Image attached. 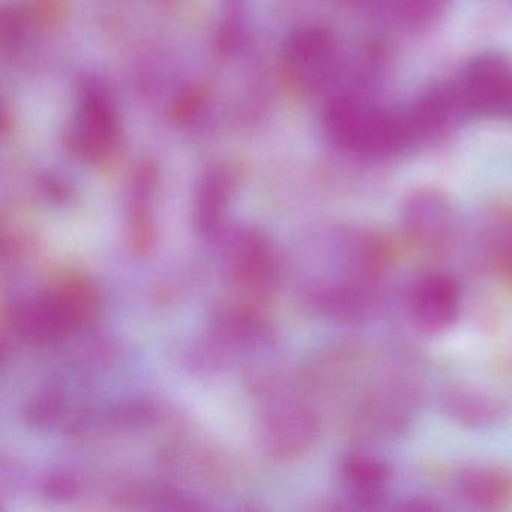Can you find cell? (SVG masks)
Wrapping results in <instances>:
<instances>
[{
  "label": "cell",
  "mask_w": 512,
  "mask_h": 512,
  "mask_svg": "<svg viewBox=\"0 0 512 512\" xmlns=\"http://www.w3.org/2000/svg\"><path fill=\"white\" fill-rule=\"evenodd\" d=\"M329 269L311 284L310 298L325 316L343 322L367 317L379 304L389 265V247L380 233L341 227L325 235Z\"/></svg>",
  "instance_id": "cell-1"
},
{
  "label": "cell",
  "mask_w": 512,
  "mask_h": 512,
  "mask_svg": "<svg viewBox=\"0 0 512 512\" xmlns=\"http://www.w3.org/2000/svg\"><path fill=\"white\" fill-rule=\"evenodd\" d=\"M323 125L332 143L350 154H392L413 142L406 113L383 109L355 91L331 97L323 112Z\"/></svg>",
  "instance_id": "cell-2"
},
{
  "label": "cell",
  "mask_w": 512,
  "mask_h": 512,
  "mask_svg": "<svg viewBox=\"0 0 512 512\" xmlns=\"http://www.w3.org/2000/svg\"><path fill=\"white\" fill-rule=\"evenodd\" d=\"M95 307L94 287L73 278L46 295L20 302L13 311V326L26 340L50 343L91 319Z\"/></svg>",
  "instance_id": "cell-3"
},
{
  "label": "cell",
  "mask_w": 512,
  "mask_h": 512,
  "mask_svg": "<svg viewBox=\"0 0 512 512\" xmlns=\"http://www.w3.org/2000/svg\"><path fill=\"white\" fill-rule=\"evenodd\" d=\"M121 142V116L107 86L86 77L77 89L76 107L67 131V148L83 163L109 160Z\"/></svg>",
  "instance_id": "cell-4"
},
{
  "label": "cell",
  "mask_w": 512,
  "mask_h": 512,
  "mask_svg": "<svg viewBox=\"0 0 512 512\" xmlns=\"http://www.w3.org/2000/svg\"><path fill=\"white\" fill-rule=\"evenodd\" d=\"M337 38L323 26H302L286 38L281 70L287 82L302 94H316L331 85L340 71Z\"/></svg>",
  "instance_id": "cell-5"
},
{
  "label": "cell",
  "mask_w": 512,
  "mask_h": 512,
  "mask_svg": "<svg viewBox=\"0 0 512 512\" xmlns=\"http://www.w3.org/2000/svg\"><path fill=\"white\" fill-rule=\"evenodd\" d=\"M406 305L416 329L428 335L443 334L460 319V284L446 272H427L413 281Z\"/></svg>",
  "instance_id": "cell-6"
},
{
  "label": "cell",
  "mask_w": 512,
  "mask_h": 512,
  "mask_svg": "<svg viewBox=\"0 0 512 512\" xmlns=\"http://www.w3.org/2000/svg\"><path fill=\"white\" fill-rule=\"evenodd\" d=\"M401 232L419 250L442 251L455 235L451 203L440 191L424 188L404 200L400 212Z\"/></svg>",
  "instance_id": "cell-7"
},
{
  "label": "cell",
  "mask_w": 512,
  "mask_h": 512,
  "mask_svg": "<svg viewBox=\"0 0 512 512\" xmlns=\"http://www.w3.org/2000/svg\"><path fill=\"white\" fill-rule=\"evenodd\" d=\"M454 88L461 109L505 116L512 100V67L500 56H479Z\"/></svg>",
  "instance_id": "cell-8"
},
{
  "label": "cell",
  "mask_w": 512,
  "mask_h": 512,
  "mask_svg": "<svg viewBox=\"0 0 512 512\" xmlns=\"http://www.w3.org/2000/svg\"><path fill=\"white\" fill-rule=\"evenodd\" d=\"M340 478L355 502L362 506L377 505L391 487L392 467L377 455L356 451L341 461Z\"/></svg>",
  "instance_id": "cell-9"
},
{
  "label": "cell",
  "mask_w": 512,
  "mask_h": 512,
  "mask_svg": "<svg viewBox=\"0 0 512 512\" xmlns=\"http://www.w3.org/2000/svg\"><path fill=\"white\" fill-rule=\"evenodd\" d=\"M230 271L244 289H268L274 275V256L266 239L254 232L239 235L230 251Z\"/></svg>",
  "instance_id": "cell-10"
},
{
  "label": "cell",
  "mask_w": 512,
  "mask_h": 512,
  "mask_svg": "<svg viewBox=\"0 0 512 512\" xmlns=\"http://www.w3.org/2000/svg\"><path fill=\"white\" fill-rule=\"evenodd\" d=\"M440 403L446 416L469 428L496 427L508 415V409L500 398L466 386L448 389Z\"/></svg>",
  "instance_id": "cell-11"
},
{
  "label": "cell",
  "mask_w": 512,
  "mask_h": 512,
  "mask_svg": "<svg viewBox=\"0 0 512 512\" xmlns=\"http://www.w3.org/2000/svg\"><path fill=\"white\" fill-rule=\"evenodd\" d=\"M235 187L236 172L229 164H215L206 170L196 199L197 226L203 235L214 236L223 226Z\"/></svg>",
  "instance_id": "cell-12"
},
{
  "label": "cell",
  "mask_w": 512,
  "mask_h": 512,
  "mask_svg": "<svg viewBox=\"0 0 512 512\" xmlns=\"http://www.w3.org/2000/svg\"><path fill=\"white\" fill-rule=\"evenodd\" d=\"M458 497L472 508L493 511L502 508L511 496L512 484L503 470L491 466H467L454 479Z\"/></svg>",
  "instance_id": "cell-13"
},
{
  "label": "cell",
  "mask_w": 512,
  "mask_h": 512,
  "mask_svg": "<svg viewBox=\"0 0 512 512\" xmlns=\"http://www.w3.org/2000/svg\"><path fill=\"white\" fill-rule=\"evenodd\" d=\"M268 430L272 451L292 457L304 452L316 439L317 421L310 410L293 407L275 418Z\"/></svg>",
  "instance_id": "cell-14"
},
{
  "label": "cell",
  "mask_w": 512,
  "mask_h": 512,
  "mask_svg": "<svg viewBox=\"0 0 512 512\" xmlns=\"http://www.w3.org/2000/svg\"><path fill=\"white\" fill-rule=\"evenodd\" d=\"M445 4L446 0H385V7L409 26L428 25Z\"/></svg>",
  "instance_id": "cell-15"
},
{
  "label": "cell",
  "mask_w": 512,
  "mask_h": 512,
  "mask_svg": "<svg viewBox=\"0 0 512 512\" xmlns=\"http://www.w3.org/2000/svg\"><path fill=\"white\" fill-rule=\"evenodd\" d=\"M491 251L497 269L512 284V218L505 220L493 230Z\"/></svg>",
  "instance_id": "cell-16"
},
{
  "label": "cell",
  "mask_w": 512,
  "mask_h": 512,
  "mask_svg": "<svg viewBox=\"0 0 512 512\" xmlns=\"http://www.w3.org/2000/svg\"><path fill=\"white\" fill-rule=\"evenodd\" d=\"M343 2L356 8H373L379 4L385 5V0H343Z\"/></svg>",
  "instance_id": "cell-17"
},
{
  "label": "cell",
  "mask_w": 512,
  "mask_h": 512,
  "mask_svg": "<svg viewBox=\"0 0 512 512\" xmlns=\"http://www.w3.org/2000/svg\"><path fill=\"white\" fill-rule=\"evenodd\" d=\"M505 116H506V118L512 119V100H511V103H509V107H508V110H506Z\"/></svg>",
  "instance_id": "cell-18"
},
{
  "label": "cell",
  "mask_w": 512,
  "mask_h": 512,
  "mask_svg": "<svg viewBox=\"0 0 512 512\" xmlns=\"http://www.w3.org/2000/svg\"><path fill=\"white\" fill-rule=\"evenodd\" d=\"M158 2H161V4H170L173 0H158Z\"/></svg>",
  "instance_id": "cell-19"
}]
</instances>
